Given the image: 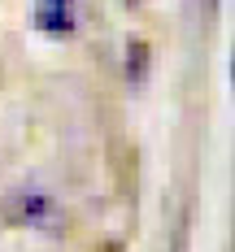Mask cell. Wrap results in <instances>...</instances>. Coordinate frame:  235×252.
<instances>
[{
    "label": "cell",
    "mask_w": 235,
    "mask_h": 252,
    "mask_svg": "<svg viewBox=\"0 0 235 252\" xmlns=\"http://www.w3.org/2000/svg\"><path fill=\"white\" fill-rule=\"evenodd\" d=\"M31 18L35 26L52 35V39H70L83 22V4L78 0H35V9H31Z\"/></svg>",
    "instance_id": "cell-2"
},
{
    "label": "cell",
    "mask_w": 235,
    "mask_h": 252,
    "mask_svg": "<svg viewBox=\"0 0 235 252\" xmlns=\"http://www.w3.org/2000/svg\"><path fill=\"white\" fill-rule=\"evenodd\" d=\"M4 218L13 226L39 230V235H57L66 226V213H61V200L57 191L44 187V183H18L4 191Z\"/></svg>",
    "instance_id": "cell-1"
}]
</instances>
